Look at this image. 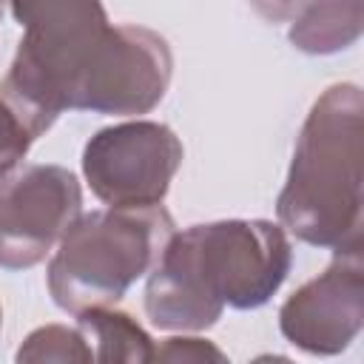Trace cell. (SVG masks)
I'll use <instances>...</instances> for the list:
<instances>
[{
  "label": "cell",
  "mask_w": 364,
  "mask_h": 364,
  "mask_svg": "<svg viewBox=\"0 0 364 364\" xmlns=\"http://www.w3.org/2000/svg\"><path fill=\"white\" fill-rule=\"evenodd\" d=\"M290 264L284 236L264 222L199 225L165 245L148 287V313L159 327H202L219 301L262 304Z\"/></svg>",
  "instance_id": "1"
},
{
  "label": "cell",
  "mask_w": 364,
  "mask_h": 364,
  "mask_svg": "<svg viewBox=\"0 0 364 364\" xmlns=\"http://www.w3.org/2000/svg\"><path fill=\"white\" fill-rule=\"evenodd\" d=\"M355 88H330L316 102L279 199L282 219L307 242L333 245L358 233L361 119Z\"/></svg>",
  "instance_id": "2"
},
{
  "label": "cell",
  "mask_w": 364,
  "mask_h": 364,
  "mask_svg": "<svg viewBox=\"0 0 364 364\" xmlns=\"http://www.w3.org/2000/svg\"><path fill=\"white\" fill-rule=\"evenodd\" d=\"M171 242V219L159 208H117L71 225L51 262V293L65 310L117 301L122 290L156 264Z\"/></svg>",
  "instance_id": "3"
},
{
  "label": "cell",
  "mask_w": 364,
  "mask_h": 364,
  "mask_svg": "<svg viewBox=\"0 0 364 364\" xmlns=\"http://www.w3.org/2000/svg\"><path fill=\"white\" fill-rule=\"evenodd\" d=\"M80 210L77 179L63 168L0 171V264L26 267L46 256Z\"/></svg>",
  "instance_id": "4"
},
{
  "label": "cell",
  "mask_w": 364,
  "mask_h": 364,
  "mask_svg": "<svg viewBox=\"0 0 364 364\" xmlns=\"http://www.w3.org/2000/svg\"><path fill=\"white\" fill-rule=\"evenodd\" d=\"M182 159L176 136L151 122L102 131L85 148V173L100 199L114 208H151Z\"/></svg>",
  "instance_id": "5"
},
{
  "label": "cell",
  "mask_w": 364,
  "mask_h": 364,
  "mask_svg": "<svg viewBox=\"0 0 364 364\" xmlns=\"http://www.w3.org/2000/svg\"><path fill=\"white\" fill-rule=\"evenodd\" d=\"M358 273H361V267H358V256H355L350 267H347V262H341V267H333L321 279L307 284L282 310L284 333L290 327L301 324L304 318L321 313V318H316L296 338V344L316 350V353H333V350L344 347L361 324V276Z\"/></svg>",
  "instance_id": "6"
},
{
  "label": "cell",
  "mask_w": 364,
  "mask_h": 364,
  "mask_svg": "<svg viewBox=\"0 0 364 364\" xmlns=\"http://www.w3.org/2000/svg\"><path fill=\"white\" fill-rule=\"evenodd\" d=\"M40 131L31 125V119L0 91V171L11 168L28 148V142Z\"/></svg>",
  "instance_id": "7"
}]
</instances>
